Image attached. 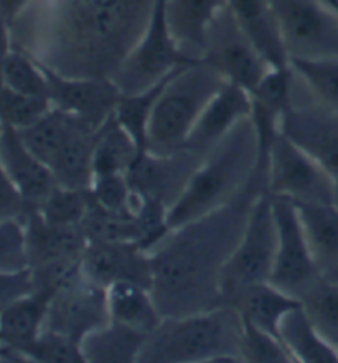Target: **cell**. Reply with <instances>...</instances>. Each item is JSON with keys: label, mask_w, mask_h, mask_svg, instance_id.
Returning a JSON list of instances; mask_svg holds the SVG:
<instances>
[{"label": "cell", "mask_w": 338, "mask_h": 363, "mask_svg": "<svg viewBox=\"0 0 338 363\" xmlns=\"http://www.w3.org/2000/svg\"><path fill=\"white\" fill-rule=\"evenodd\" d=\"M157 0H32L9 25L15 48L63 77L113 79Z\"/></svg>", "instance_id": "6da1fadb"}, {"label": "cell", "mask_w": 338, "mask_h": 363, "mask_svg": "<svg viewBox=\"0 0 338 363\" xmlns=\"http://www.w3.org/2000/svg\"><path fill=\"white\" fill-rule=\"evenodd\" d=\"M261 189L251 186L223 208L171 230L150 251L152 294L164 317L186 315L223 304L221 271L233 253L251 203Z\"/></svg>", "instance_id": "7a4b0ae2"}, {"label": "cell", "mask_w": 338, "mask_h": 363, "mask_svg": "<svg viewBox=\"0 0 338 363\" xmlns=\"http://www.w3.org/2000/svg\"><path fill=\"white\" fill-rule=\"evenodd\" d=\"M257 138L251 116L203 155L169 210L170 230L223 208L251 186L266 190L256 177Z\"/></svg>", "instance_id": "3957f363"}, {"label": "cell", "mask_w": 338, "mask_h": 363, "mask_svg": "<svg viewBox=\"0 0 338 363\" xmlns=\"http://www.w3.org/2000/svg\"><path fill=\"white\" fill-rule=\"evenodd\" d=\"M241 317L230 304L164 317L145 342V363H241Z\"/></svg>", "instance_id": "277c9868"}, {"label": "cell", "mask_w": 338, "mask_h": 363, "mask_svg": "<svg viewBox=\"0 0 338 363\" xmlns=\"http://www.w3.org/2000/svg\"><path fill=\"white\" fill-rule=\"evenodd\" d=\"M225 83L203 60L176 68L160 91L150 118L149 152L170 154L184 149L196 119Z\"/></svg>", "instance_id": "5b68a950"}, {"label": "cell", "mask_w": 338, "mask_h": 363, "mask_svg": "<svg viewBox=\"0 0 338 363\" xmlns=\"http://www.w3.org/2000/svg\"><path fill=\"white\" fill-rule=\"evenodd\" d=\"M277 225L272 195L264 190L254 196L243 233L223 266L220 291L223 304L244 287L271 281L276 263Z\"/></svg>", "instance_id": "8992f818"}, {"label": "cell", "mask_w": 338, "mask_h": 363, "mask_svg": "<svg viewBox=\"0 0 338 363\" xmlns=\"http://www.w3.org/2000/svg\"><path fill=\"white\" fill-rule=\"evenodd\" d=\"M291 60L338 57V0H269Z\"/></svg>", "instance_id": "52a82bcc"}, {"label": "cell", "mask_w": 338, "mask_h": 363, "mask_svg": "<svg viewBox=\"0 0 338 363\" xmlns=\"http://www.w3.org/2000/svg\"><path fill=\"white\" fill-rule=\"evenodd\" d=\"M282 130L329 174L334 182L335 203L338 205V116L317 103L295 72Z\"/></svg>", "instance_id": "ba28073f"}, {"label": "cell", "mask_w": 338, "mask_h": 363, "mask_svg": "<svg viewBox=\"0 0 338 363\" xmlns=\"http://www.w3.org/2000/svg\"><path fill=\"white\" fill-rule=\"evenodd\" d=\"M267 191L294 203H335L334 182L312 155L284 134L277 135L267 162Z\"/></svg>", "instance_id": "9c48e42d"}, {"label": "cell", "mask_w": 338, "mask_h": 363, "mask_svg": "<svg viewBox=\"0 0 338 363\" xmlns=\"http://www.w3.org/2000/svg\"><path fill=\"white\" fill-rule=\"evenodd\" d=\"M203 62L228 83L253 91L272 67L236 22L228 4L216 13L205 38Z\"/></svg>", "instance_id": "30bf717a"}, {"label": "cell", "mask_w": 338, "mask_h": 363, "mask_svg": "<svg viewBox=\"0 0 338 363\" xmlns=\"http://www.w3.org/2000/svg\"><path fill=\"white\" fill-rule=\"evenodd\" d=\"M277 225L276 263L271 281L279 289L300 301V296L322 276L307 241L297 205L272 195Z\"/></svg>", "instance_id": "8fae6325"}, {"label": "cell", "mask_w": 338, "mask_h": 363, "mask_svg": "<svg viewBox=\"0 0 338 363\" xmlns=\"http://www.w3.org/2000/svg\"><path fill=\"white\" fill-rule=\"evenodd\" d=\"M109 322L108 289L84 277L50 301L47 327L81 345L91 332Z\"/></svg>", "instance_id": "7c38bea8"}, {"label": "cell", "mask_w": 338, "mask_h": 363, "mask_svg": "<svg viewBox=\"0 0 338 363\" xmlns=\"http://www.w3.org/2000/svg\"><path fill=\"white\" fill-rule=\"evenodd\" d=\"M43 69L48 78L52 108L88 121L96 128H101L114 114L120 89L113 79L63 77L47 67Z\"/></svg>", "instance_id": "4fadbf2b"}, {"label": "cell", "mask_w": 338, "mask_h": 363, "mask_svg": "<svg viewBox=\"0 0 338 363\" xmlns=\"http://www.w3.org/2000/svg\"><path fill=\"white\" fill-rule=\"evenodd\" d=\"M201 159V155L188 149H180L170 154H155L147 150L140 154L133 164L128 177L139 195L162 201L170 210Z\"/></svg>", "instance_id": "5bb4252c"}, {"label": "cell", "mask_w": 338, "mask_h": 363, "mask_svg": "<svg viewBox=\"0 0 338 363\" xmlns=\"http://www.w3.org/2000/svg\"><path fill=\"white\" fill-rule=\"evenodd\" d=\"M84 276L91 282L109 287L116 282H135L152 289V261L135 243L88 241L81 255Z\"/></svg>", "instance_id": "9a60e30c"}, {"label": "cell", "mask_w": 338, "mask_h": 363, "mask_svg": "<svg viewBox=\"0 0 338 363\" xmlns=\"http://www.w3.org/2000/svg\"><path fill=\"white\" fill-rule=\"evenodd\" d=\"M0 164L28 211L37 210L58 185L52 169L25 145L17 129L7 125H0Z\"/></svg>", "instance_id": "2e32d148"}, {"label": "cell", "mask_w": 338, "mask_h": 363, "mask_svg": "<svg viewBox=\"0 0 338 363\" xmlns=\"http://www.w3.org/2000/svg\"><path fill=\"white\" fill-rule=\"evenodd\" d=\"M253 111L249 91L226 82L216 93L191 129L185 147L203 157L218 145Z\"/></svg>", "instance_id": "e0dca14e"}, {"label": "cell", "mask_w": 338, "mask_h": 363, "mask_svg": "<svg viewBox=\"0 0 338 363\" xmlns=\"http://www.w3.org/2000/svg\"><path fill=\"white\" fill-rule=\"evenodd\" d=\"M30 268L52 261L78 258L88 245L81 226L55 225L43 220L37 210L25 215Z\"/></svg>", "instance_id": "ac0fdd59"}, {"label": "cell", "mask_w": 338, "mask_h": 363, "mask_svg": "<svg viewBox=\"0 0 338 363\" xmlns=\"http://www.w3.org/2000/svg\"><path fill=\"white\" fill-rule=\"evenodd\" d=\"M236 22L272 68L289 67L284 42L269 0H226Z\"/></svg>", "instance_id": "d6986e66"}, {"label": "cell", "mask_w": 338, "mask_h": 363, "mask_svg": "<svg viewBox=\"0 0 338 363\" xmlns=\"http://www.w3.org/2000/svg\"><path fill=\"white\" fill-rule=\"evenodd\" d=\"M225 5L226 0H165L171 37L186 57H203L206 32Z\"/></svg>", "instance_id": "ffe728a7"}, {"label": "cell", "mask_w": 338, "mask_h": 363, "mask_svg": "<svg viewBox=\"0 0 338 363\" xmlns=\"http://www.w3.org/2000/svg\"><path fill=\"white\" fill-rule=\"evenodd\" d=\"M230 306L238 311L243 320L279 337L281 322L300 306V301L267 281L244 287L230 301Z\"/></svg>", "instance_id": "44dd1931"}, {"label": "cell", "mask_w": 338, "mask_h": 363, "mask_svg": "<svg viewBox=\"0 0 338 363\" xmlns=\"http://www.w3.org/2000/svg\"><path fill=\"white\" fill-rule=\"evenodd\" d=\"M98 129L83 121L55 154L48 167L52 169L58 185L79 190L89 189L94 177L93 154Z\"/></svg>", "instance_id": "7402d4cb"}, {"label": "cell", "mask_w": 338, "mask_h": 363, "mask_svg": "<svg viewBox=\"0 0 338 363\" xmlns=\"http://www.w3.org/2000/svg\"><path fill=\"white\" fill-rule=\"evenodd\" d=\"M106 289L111 322L149 335L162 322L164 315L150 287L135 282H116Z\"/></svg>", "instance_id": "603a6c76"}, {"label": "cell", "mask_w": 338, "mask_h": 363, "mask_svg": "<svg viewBox=\"0 0 338 363\" xmlns=\"http://www.w3.org/2000/svg\"><path fill=\"white\" fill-rule=\"evenodd\" d=\"M48 307L50 301L47 297L32 291L0 309L2 344L15 347L25 354V350L47 329Z\"/></svg>", "instance_id": "cb8c5ba5"}, {"label": "cell", "mask_w": 338, "mask_h": 363, "mask_svg": "<svg viewBox=\"0 0 338 363\" xmlns=\"http://www.w3.org/2000/svg\"><path fill=\"white\" fill-rule=\"evenodd\" d=\"M279 339L289 352L292 362L332 363L338 362L335 344L317 329L304 307L297 306L284 317L279 327Z\"/></svg>", "instance_id": "d4e9b609"}, {"label": "cell", "mask_w": 338, "mask_h": 363, "mask_svg": "<svg viewBox=\"0 0 338 363\" xmlns=\"http://www.w3.org/2000/svg\"><path fill=\"white\" fill-rule=\"evenodd\" d=\"M310 251L322 274L338 268V205L295 203Z\"/></svg>", "instance_id": "484cf974"}, {"label": "cell", "mask_w": 338, "mask_h": 363, "mask_svg": "<svg viewBox=\"0 0 338 363\" xmlns=\"http://www.w3.org/2000/svg\"><path fill=\"white\" fill-rule=\"evenodd\" d=\"M149 334L134 330L130 327L119 325L116 322L99 327L91 332L81 342V352L84 362L94 363H128L139 362L140 354Z\"/></svg>", "instance_id": "4316f807"}, {"label": "cell", "mask_w": 338, "mask_h": 363, "mask_svg": "<svg viewBox=\"0 0 338 363\" xmlns=\"http://www.w3.org/2000/svg\"><path fill=\"white\" fill-rule=\"evenodd\" d=\"M140 152L128 130L118 123L114 114L98 129L93 154L94 175L128 174Z\"/></svg>", "instance_id": "83f0119b"}, {"label": "cell", "mask_w": 338, "mask_h": 363, "mask_svg": "<svg viewBox=\"0 0 338 363\" xmlns=\"http://www.w3.org/2000/svg\"><path fill=\"white\" fill-rule=\"evenodd\" d=\"M84 119H79L77 116H72L63 111L52 108L43 118H40L37 123L28 125L22 130H18L20 138L25 145L42 159L45 164L52 162L55 154L64 144V140L69 138V134L83 123ZM88 123V121H86ZM91 124V123H89Z\"/></svg>", "instance_id": "f1b7e54d"}, {"label": "cell", "mask_w": 338, "mask_h": 363, "mask_svg": "<svg viewBox=\"0 0 338 363\" xmlns=\"http://www.w3.org/2000/svg\"><path fill=\"white\" fill-rule=\"evenodd\" d=\"M169 77L160 79V82L155 83L154 86L139 91V93H120L118 106H116L114 109V118L118 119V123L123 125L130 135H133L135 144L139 145L140 152H147L150 118H152L160 91H162L164 84L167 83Z\"/></svg>", "instance_id": "f546056e"}, {"label": "cell", "mask_w": 338, "mask_h": 363, "mask_svg": "<svg viewBox=\"0 0 338 363\" xmlns=\"http://www.w3.org/2000/svg\"><path fill=\"white\" fill-rule=\"evenodd\" d=\"M300 304L317 329L338 344V281L322 274L300 296Z\"/></svg>", "instance_id": "4dcf8cb0"}, {"label": "cell", "mask_w": 338, "mask_h": 363, "mask_svg": "<svg viewBox=\"0 0 338 363\" xmlns=\"http://www.w3.org/2000/svg\"><path fill=\"white\" fill-rule=\"evenodd\" d=\"M289 65L317 103L338 116V57L291 60Z\"/></svg>", "instance_id": "1f68e13d"}, {"label": "cell", "mask_w": 338, "mask_h": 363, "mask_svg": "<svg viewBox=\"0 0 338 363\" xmlns=\"http://www.w3.org/2000/svg\"><path fill=\"white\" fill-rule=\"evenodd\" d=\"M2 86L28 96L48 98V78L38 60L20 48L10 50L2 72Z\"/></svg>", "instance_id": "d6a6232c"}, {"label": "cell", "mask_w": 338, "mask_h": 363, "mask_svg": "<svg viewBox=\"0 0 338 363\" xmlns=\"http://www.w3.org/2000/svg\"><path fill=\"white\" fill-rule=\"evenodd\" d=\"M88 190L96 205L113 213L135 216L140 205V195L133 189L128 174L94 175Z\"/></svg>", "instance_id": "836d02e7"}, {"label": "cell", "mask_w": 338, "mask_h": 363, "mask_svg": "<svg viewBox=\"0 0 338 363\" xmlns=\"http://www.w3.org/2000/svg\"><path fill=\"white\" fill-rule=\"evenodd\" d=\"M89 190L57 185L52 194L47 196V200L38 206L37 211L48 223L81 226L89 210Z\"/></svg>", "instance_id": "e575fe53"}, {"label": "cell", "mask_w": 338, "mask_h": 363, "mask_svg": "<svg viewBox=\"0 0 338 363\" xmlns=\"http://www.w3.org/2000/svg\"><path fill=\"white\" fill-rule=\"evenodd\" d=\"M52 109L48 98L17 93L0 86V125L22 130L37 123Z\"/></svg>", "instance_id": "d590c367"}, {"label": "cell", "mask_w": 338, "mask_h": 363, "mask_svg": "<svg viewBox=\"0 0 338 363\" xmlns=\"http://www.w3.org/2000/svg\"><path fill=\"white\" fill-rule=\"evenodd\" d=\"M240 355L253 363H294L279 337L241 319Z\"/></svg>", "instance_id": "8d00e7d4"}, {"label": "cell", "mask_w": 338, "mask_h": 363, "mask_svg": "<svg viewBox=\"0 0 338 363\" xmlns=\"http://www.w3.org/2000/svg\"><path fill=\"white\" fill-rule=\"evenodd\" d=\"M30 269L25 218L0 220V272L12 274Z\"/></svg>", "instance_id": "74e56055"}, {"label": "cell", "mask_w": 338, "mask_h": 363, "mask_svg": "<svg viewBox=\"0 0 338 363\" xmlns=\"http://www.w3.org/2000/svg\"><path fill=\"white\" fill-rule=\"evenodd\" d=\"M25 355L28 362H84L81 345L48 327L25 350Z\"/></svg>", "instance_id": "f35d334b"}, {"label": "cell", "mask_w": 338, "mask_h": 363, "mask_svg": "<svg viewBox=\"0 0 338 363\" xmlns=\"http://www.w3.org/2000/svg\"><path fill=\"white\" fill-rule=\"evenodd\" d=\"M27 213V205L0 164V220L25 218Z\"/></svg>", "instance_id": "ab89813d"}, {"label": "cell", "mask_w": 338, "mask_h": 363, "mask_svg": "<svg viewBox=\"0 0 338 363\" xmlns=\"http://www.w3.org/2000/svg\"><path fill=\"white\" fill-rule=\"evenodd\" d=\"M33 291L32 274L28 271L12 272V274H4L0 272V309L10 302L18 299L28 292Z\"/></svg>", "instance_id": "60d3db41"}, {"label": "cell", "mask_w": 338, "mask_h": 363, "mask_svg": "<svg viewBox=\"0 0 338 363\" xmlns=\"http://www.w3.org/2000/svg\"><path fill=\"white\" fill-rule=\"evenodd\" d=\"M32 0H0V18L10 25Z\"/></svg>", "instance_id": "b9f144b4"}, {"label": "cell", "mask_w": 338, "mask_h": 363, "mask_svg": "<svg viewBox=\"0 0 338 363\" xmlns=\"http://www.w3.org/2000/svg\"><path fill=\"white\" fill-rule=\"evenodd\" d=\"M13 48L12 43V35H10L9 25L0 18V86H2V72L5 60H7L10 50Z\"/></svg>", "instance_id": "7bdbcfd3"}, {"label": "cell", "mask_w": 338, "mask_h": 363, "mask_svg": "<svg viewBox=\"0 0 338 363\" xmlns=\"http://www.w3.org/2000/svg\"><path fill=\"white\" fill-rule=\"evenodd\" d=\"M324 276H327V277H330V279H335V281H338V268H335V269H332L330 272H327V274H324Z\"/></svg>", "instance_id": "ee69618b"}, {"label": "cell", "mask_w": 338, "mask_h": 363, "mask_svg": "<svg viewBox=\"0 0 338 363\" xmlns=\"http://www.w3.org/2000/svg\"><path fill=\"white\" fill-rule=\"evenodd\" d=\"M335 347H337V350H338V344H335Z\"/></svg>", "instance_id": "f6af8a7d"}, {"label": "cell", "mask_w": 338, "mask_h": 363, "mask_svg": "<svg viewBox=\"0 0 338 363\" xmlns=\"http://www.w3.org/2000/svg\"><path fill=\"white\" fill-rule=\"evenodd\" d=\"M0 342H2V340H0Z\"/></svg>", "instance_id": "bcb514c9"}]
</instances>
